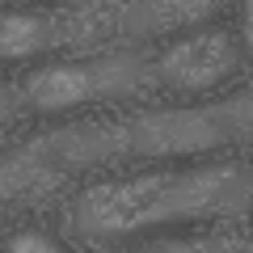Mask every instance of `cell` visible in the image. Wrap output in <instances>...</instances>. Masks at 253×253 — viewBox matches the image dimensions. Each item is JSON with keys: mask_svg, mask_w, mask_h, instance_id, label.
<instances>
[{"mask_svg": "<svg viewBox=\"0 0 253 253\" xmlns=\"http://www.w3.org/2000/svg\"><path fill=\"white\" fill-rule=\"evenodd\" d=\"M253 199V173L241 161H211L173 173H139L84 186L72 203L68 228L84 241H126V236L177 228L211 215H245Z\"/></svg>", "mask_w": 253, "mask_h": 253, "instance_id": "1", "label": "cell"}, {"mask_svg": "<svg viewBox=\"0 0 253 253\" xmlns=\"http://www.w3.org/2000/svg\"><path fill=\"white\" fill-rule=\"evenodd\" d=\"M59 42V21L34 9H0V59H30Z\"/></svg>", "mask_w": 253, "mask_h": 253, "instance_id": "6", "label": "cell"}, {"mask_svg": "<svg viewBox=\"0 0 253 253\" xmlns=\"http://www.w3.org/2000/svg\"><path fill=\"white\" fill-rule=\"evenodd\" d=\"M123 156V126L63 123L0 152V215L21 203L51 194L59 181L81 177L97 165Z\"/></svg>", "mask_w": 253, "mask_h": 253, "instance_id": "2", "label": "cell"}, {"mask_svg": "<svg viewBox=\"0 0 253 253\" xmlns=\"http://www.w3.org/2000/svg\"><path fill=\"white\" fill-rule=\"evenodd\" d=\"M21 110H26V106H21V93L13 89V84H4V81H0V126H4V123H13V118H17Z\"/></svg>", "mask_w": 253, "mask_h": 253, "instance_id": "10", "label": "cell"}, {"mask_svg": "<svg viewBox=\"0 0 253 253\" xmlns=\"http://www.w3.org/2000/svg\"><path fill=\"white\" fill-rule=\"evenodd\" d=\"M211 4H199V0H190V4H169V0H156V4H131L123 17V30L126 34H165V30H181L190 21L207 17Z\"/></svg>", "mask_w": 253, "mask_h": 253, "instance_id": "7", "label": "cell"}, {"mask_svg": "<svg viewBox=\"0 0 253 253\" xmlns=\"http://www.w3.org/2000/svg\"><path fill=\"white\" fill-rule=\"evenodd\" d=\"M245 63L241 46L228 30H194L169 42L156 59H148V76L173 93H211Z\"/></svg>", "mask_w": 253, "mask_h": 253, "instance_id": "5", "label": "cell"}, {"mask_svg": "<svg viewBox=\"0 0 253 253\" xmlns=\"http://www.w3.org/2000/svg\"><path fill=\"white\" fill-rule=\"evenodd\" d=\"M253 93L241 89L232 97L181 110H139L123 126V156H194L249 139Z\"/></svg>", "mask_w": 253, "mask_h": 253, "instance_id": "3", "label": "cell"}, {"mask_svg": "<svg viewBox=\"0 0 253 253\" xmlns=\"http://www.w3.org/2000/svg\"><path fill=\"white\" fill-rule=\"evenodd\" d=\"M152 84L148 59L135 51H110L89 59H55L42 63L17 84L21 106L38 114H68L93 101H126Z\"/></svg>", "mask_w": 253, "mask_h": 253, "instance_id": "4", "label": "cell"}, {"mask_svg": "<svg viewBox=\"0 0 253 253\" xmlns=\"http://www.w3.org/2000/svg\"><path fill=\"white\" fill-rule=\"evenodd\" d=\"M4 253H68L55 236L38 232V228H17V232L4 241Z\"/></svg>", "mask_w": 253, "mask_h": 253, "instance_id": "8", "label": "cell"}, {"mask_svg": "<svg viewBox=\"0 0 253 253\" xmlns=\"http://www.w3.org/2000/svg\"><path fill=\"white\" fill-rule=\"evenodd\" d=\"M135 253H224V241L207 236V241H152Z\"/></svg>", "mask_w": 253, "mask_h": 253, "instance_id": "9", "label": "cell"}]
</instances>
